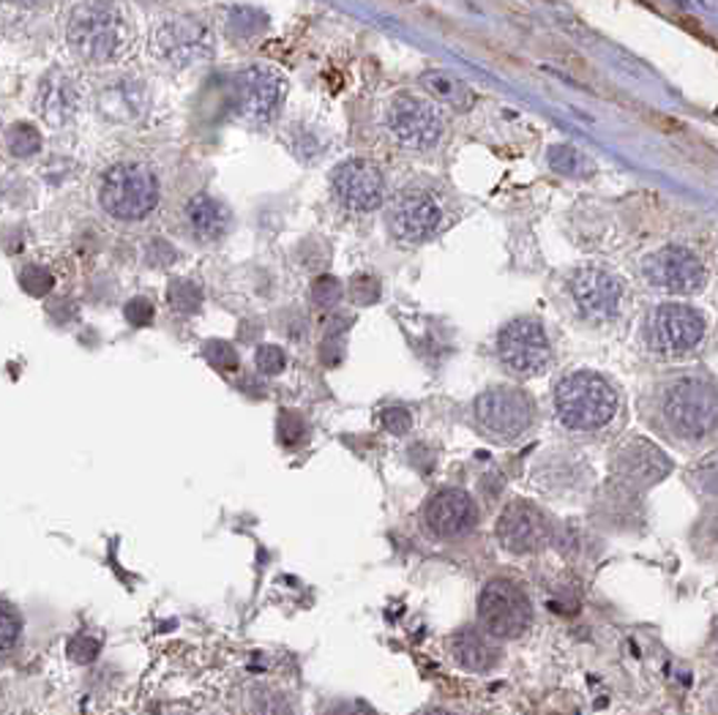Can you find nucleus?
<instances>
[{
	"label": "nucleus",
	"mask_w": 718,
	"mask_h": 715,
	"mask_svg": "<svg viewBox=\"0 0 718 715\" xmlns=\"http://www.w3.org/2000/svg\"><path fill=\"white\" fill-rule=\"evenodd\" d=\"M451 653L454 660L464 666L468 672H484L498 660L494 647H489V641L479 631H460L451 641Z\"/></svg>",
	"instance_id": "nucleus-21"
},
{
	"label": "nucleus",
	"mask_w": 718,
	"mask_h": 715,
	"mask_svg": "<svg viewBox=\"0 0 718 715\" xmlns=\"http://www.w3.org/2000/svg\"><path fill=\"white\" fill-rule=\"evenodd\" d=\"M265 26V17L259 14L257 9H249V6H238L233 9L230 20H227V28H230L233 36L238 39H249V36H257Z\"/></svg>",
	"instance_id": "nucleus-27"
},
{
	"label": "nucleus",
	"mask_w": 718,
	"mask_h": 715,
	"mask_svg": "<svg viewBox=\"0 0 718 715\" xmlns=\"http://www.w3.org/2000/svg\"><path fill=\"white\" fill-rule=\"evenodd\" d=\"M203 355L205 361L210 363L214 369H219V372H238L240 366V358L235 353V347L230 342H208L203 347Z\"/></svg>",
	"instance_id": "nucleus-29"
},
{
	"label": "nucleus",
	"mask_w": 718,
	"mask_h": 715,
	"mask_svg": "<svg viewBox=\"0 0 718 715\" xmlns=\"http://www.w3.org/2000/svg\"><path fill=\"white\" fill-rule=\"evenodd\" d=\"M554 408L565 429L596 432L618 413V393L607 380L593 372L565 374L554 391Z\"/></svg>",
	"instance_id": "nucleus-3"
},
{
	"label": "nucleus",
	"mask_w": 718,
	"mask_h": 715,
	"mask_svg": "<svg viewBox=\"0 0 718 715\" xmlns=\"http://www.w3.org/2000/svg\"><path fill=\"white\" fill-rule=\"evenodd\" d=\"M336 199L353 214H370L380 208L385 197L383 173L366 159H347L331 175Z\"/></svg>",
	"instance_id": "nucleus-13"
},
{
	"label": "nucleus",
	"mask_w": 718,
	"mask_h": 715,
	"mask_svg": "<svg viewBox=\"0 0 718 715\" xmlns=\"http://www.w3.org/2000/svg\"><path fill=\"white\" fill-rule=\"evenodd\" d=\"M22 639V617L11 604L0 601V660H6L17 650Z\"/></svg>",
	"instance_id": "nucleus-24"
},
{
	"label": "nucleus",
	"mask_w": 718,
	"mask_h": 715,
	"mask_svg": "<svg viewBox=\"0 0 718 715\" xmlns=\"http://www.w3.org/2000/svg\"><path fill=\"white\" fill-rule=\"evenodd\" d=\"M661 415L680 440H702L718 429V385L702 378H680L661 393Z\"/></svg>",
	"instance_id": "nucleus-2"
},
{
	"label": "nucleus",
	"mask_w": 718,
	"mask_h": 715,
	"mask_svg": "<svg viewBox=\"0 0 718 715\" xmlns=\"http://www.w3.org/2000/svg\"><path fill=\"white\" fill-rule=\"evenodd\" d=\"M498 353L511 372L533 378L549 366L552 347H549V336L539 320L519 317L500 331Z\"/></svg>",
	"instance_id": "nucleus-9"
},
{
	"label": "nucleus",
	"mask_w": 718,
	"mask_h": 715,
	"mask_svg": "<svg viewBox=\"0 0 718 715\" xmlns=\"http://www.w3.org/2000/svg\"><path fill=\"white\" fill-rule=\"evenodd\" d=\"M672 470L667 453L659 445H653L650 440L633 438L620 448V453L614 457V472L618 478H623L629 487H653L656 481H661L667 472Z\"/></svg>",
	"instance_id": "nucleus-18"
},
{
	"label": "nucleus",
	"mask_w": 718,
	"mask_h": 715,
	"mask_svg": "<svg viewBox=\"0 0 718 715\" xmlns=\"http://www.w3.org/2000/svg\"><path fill=\"white\" fill-rule=\"evenodd\" d=\"M385 126H388L391 137L410 150H426L443 137V118L437 110L430 101L410 94L391 99L388 110H385Z\"/></svg>",
	"instance_id": "nucleus-8"
},
{
	"label": "nucleus",
	"mask_w": 718,
	"mask_h": 715,
	"mask_svg": "<svg viewBox=\"0 0 718 715\" xmlns=\"http://www.w3.org/2000/svg\"><path fill=\"white\" fill-rule=\"evenodd\" d=\"M255 363H257L259 372L271 374V378H274V374L285 372L287 355H285V350L276 347V344H263V347H259L255 353Z\"/></svg>",
	"instance_id": "nucleus-30"
},
{
	"label": "nucleus",
	"mask_w": 718,
	"mask_h": 715,
	"mask_svg": "<svg viewBox=\"0 0 718 715\" xmlns=\"http://www.w3.org/2000/svg\"><path fill=\"white\" fill-rule=\"evenodd\" d=\"M424 522L437 538H460L468 536L479 522V508L473 497L462 489H443L426 502Z\"/></svg>",
	"instance_id": "nucleus-17"
},
{
	"label": "nucleus",
	"mask_w": 718,
	"mask_h": 715,
	"mask_svg": "<svg viewBox=\"0 0 718 715\" xmlns=\"http://www.w3.org/2000/svg\"><path fill=\"white\" fill-rule=\"evenodd\" d=\"M287 85L276 71L263 69V66H252L244 69L233 82V101L240 118L252 120V124H265L276 115L285 99Z\"/></svg>",
	"instance_id": "nucleus-10"
},
{
	"label": "nucleus",
	"mask_w": 718,
	"mask_h": 715,
	"mask_svg": "<svg viewBox=\"0 0 718 715\" xmlns=\"http://www.w3.org/2000/svg\"><path fill=\"white\" fill-rule=\"evenodd\" d=\"M279 438L282 442H287V445H293V442L304 438V423H301L295 415H285L279 423Z\"/></svg>",
	"instance_id": "nucleus-37"
},
{
	"label": "nucleus",
	"mask_w": 718,
	"mask_h": 715,
	"mask_svg": "<svg viewBox=\"0 0 718 715\" xmlns=\"http://www.w3.org/2000/svg\"><path fill=\"white\" fill-rule=\"evenodd\" d=\"M571 298H574L579 314L588 320H609L618 312L623 287L612 274L601 268H582L571 276Z\"/></svg>",
	"instance_id": "nucleus-16"
},
{
	"label": "nucleus",
	"mask_w": 718,
	"mask_h": 715,
	"mask_svg": "<svg viewBox=\"0 0 718 715\" xmlns=\"http://www.w3.org/2000/svg\"><path fill=\"white\" fill-rule=\"evenodd\" d=\"M159 203L154 169L137 161L112 165L99 180V208L116 222H142Z\"/></svg>",
	"instance_id": "nucleus-4"
},
{
	"label": "nucleus",
	"mask_w": 718,
	"mask_h": 715,
	"mask_svg": "<svg viewBox=\"0 0 718 715\" xmlns=\"http://www.w3.org/2000/svg\"><path fill=\"white\" fill-rule=\"evenodd\" d=\"M154 47L170 63L189 66L197 63V60L210 58V52H214V36H210L208 26H203L200 20L178 17V20L165 22V26L156 30Z\"/></svg>",
	"instance_id": "nucleus-14"
},
{
	"label": "nucleus",
	"mask_w": 718,
	"mask_h": 715,
	"mask_svg": "<svg viewBox=\"0 0 718 715\" xmlns=\"http://www.w3.org/2000/svg\"><path fill=\"white\" fill-rule=\"evenodd\" d=\"M6 3L20 6V9H39V6H45L47 0H6Z\"/></svg>",
	"instance_id": "nucleus-38"
},
{
	"label": "nucleus",
	"mask_w": 718,
	"mask_h": 715,
	"mask_svg": "<svg viewBox=\"0 0 718 715\" xmlns=\"http://www.w3.org/2000/svg\"><path fill=\"white\" fill-rule=\"evenodd\" d=\"M124 317L129 320L131 325H148L150 320H154V303L142 298V295H137V298H131L124 306Z\"/></svg>",
	"instance_id": "nucleus-32"
},
{
	"label": "nucleus",
	"mask_w": 718,
	"mask_h": 715,
	"mask_svg": "<svg viewBox=\"0 0 718 715\" xmlns=\"http://www.w3.org/2000/svg\"><path fill=\"white\" fill-rule=\"evenodd\" d=\"M6 145H9V154L17 156V159H30L41 150V135L33 124H14L9 131H6Z\"/></svg>",
	"instance_id": "nucleus-23"
},
{
	"label": "nucleus",
	"mask_w": 718,
	"mask_h": 715,
	"mask_svg": "<svg viewBox=\"0 0 718 715\" xmlns=\"http://www.w3.org/2000/svg\"><path fill=\"white\" fill-rule=\"evenodd\" d=\"M36 110L50 126H66L75 120L80 112V90L71 77L50 71L45 80L39 82V94H36Z\"/></svg>",
	"instance_id": "nucleus-19"
},
{
	"label": "nucleus",
	"mask_w": 718,
	"mask_h": 715,
	"mask_svg": "<svg viewBox=\"0 0 718 715\" xmlns=\"http://www.w3.org/2000/svg\"><path fill=\"white\" fill-rule=\"evenodd\" d=\"M710 656L718 664V623L714 626V634H710Z\"/></svg>",
	"instance_id": "nucleus-39"
},
{
	"label": "nucleus",
	"mask_w": 718,
	"mask_h": 715,
	"mask_svg": "<svg viewBox=\"0 0 718 715\" xmlns=\"http://www.w3.org/2000/svg\"><path fill=\"white\" fill-rule=\"evenodd\" d=\"M443 222V208L430 192L407 189L396 194L388 205V227L402 244H421L432 238Z\"/></svg>",
	"instance_id": "nucleus-11"
},
{
	"label": "nucleus",
	"mask_w": 718,
	"mask_h": 715,
	"mask_svg": "<svg viewBox=\"0 0 718 715\" xmlns=\"http://www.w3.org/2000/svg\"><path fill=\"white\" fill-rule=\"evenodd\" d=\"M99 650H101L99 641L90 639V636H77V639L69 645L71 658H75L77 664H90V660L99 658Z\"/></svg>",
	"instance_id": "nucleus-33"
},
{
	"label": "nucleus",
	"mask_w": 718,
	"mask_h": 715,
	"mask_svg": "<svg viewBox=\"0 0 718 715\" xmlns=\"http://www.w3.org/2000/svg\"><path fill=\"white\" fill-rule=\"evenodd\" d=\"M694 472H697V481L702 483V489L718 494V453H714L710 459H705V462Z\"/></svg>",
	"instance_id": "nucleus-35"
},
{
	"label": "nucleus",
	"mask_w": 718,
	"mask_h": 715,
	"mask_svg": "<svg viewBox=\"0 0 718 715\" xmlns=\"http://www.w3.org/2000/svg\"><path fill=\"white\" fill-rule=\"evenodd\" d=\"M547 159H549V165L563 175H588L590 173V161L584 159L577 148H571V145H554V148H549Z\"/></svg>",
	"instance_id": "nucleus-26"
},
{
	"label": "nucleus",
	"mask_w": 718,
	"mask_h": 715,
	"mask_svg": "<svg viewBox=\"0 0 718 715\" xmlns=\"http://www.w3.org/2000/svg\"><path fill=\"white\" fill-rule=\"evenodd\" d=\"M167 298H170V306L180 314H191L203 306V290L197 287L189 278H175L167 287Z\"/></svg>",
	"instance_id": "nucleus-25"
},
{
	"label": "nucleus",
	"mask_w": 718,
	"mask_h": 715,
	"mask_svg": "<svg viewBox=\"0 0 718 715\" xmlns=\"http://www.w3.org/2000/svg\"><path fill=\"white\" fill-rule=\"evenodd\" d=\"M421 85H424L426 94H432L434 99L449 101V105H454V107L468 105V99H470L468 85L454 80V77L445 75V71H426V75L421 77Z\"/></svg>",
	"instance_id": "nucleus-22"
},
{
	"label": "nucleus",
	"mask_w": 718,
	"mask_h": 715,
	"mask_svg": "<svg viewBox=\"0 0 718 715\" xmlns=\"http://www.w3.org/2000/svg\"><path fill=\"white\" fill-rule=\"evenodd\" d=\"M642 276L645 282L667 293H697L705 284V265L689 248L667 246L645 257Z\"/></svg>",
	"instance_id": "nucleus-12"
},
{
	"label": "nucleus",
	"mask_w": 718,
	"mask_h": 715,
	"mask_svg": "<svg viewBox=\"0 0 718 715\" xmlns=\"http://www.w3.org/2000/svg\"><path fill=\"white\" fill-rule=\"evenodd\" d=\"M69 45L90 63H110L129 47V20L110 0H90L71 11Z\"/></svg>",
	"instance_id": "nucleus-1"
},
{
	"label": "nucleus",
	"mask_w": 718,
	"mask_h": 715,
	"mask_svg": "<svg viewBox=\"0 0 718 715\" xmlns=\"http://www.w3.org/2000/svg\"><path fill=\"white\" fill-rule=\"evenodd\" d=\"M184 219L189 233L195 235V241L200 244H216L227 235L230 229V210L225 203H219L210 194H191L184 205Z\"/></svg>",
	"instance_id": "nucleus-20"
},
{
	"label": "nucleus",
	"mask_w": 718,
	"mask_h": 715,
	"mask_svg": "<svg viewBox=\"0 0 718 715\" xmlns=\"http://www.w3.org/2000/svg\"><path fill=\"white\" fill-rule=\"evenodd\" d=\"M312 298H315L317 306L331 308L336 301L342 298V284L340 278L334 276H319L315 284H312Z\"/></svg>",
	"instance_id": "nucleus-31"
},
{
	"label": "nucleus",
	"mask_w": 718,
	"mask_h": 715,
	"mask_svg": "<svg viewBox=\"0 0 718 715\" xmlns=\"http://www.w3.org/2000/svg\"><path fill=\"white\" fill-rule=\"evenodd\" d=\"M377 293H380V287H377V282H374L372 276H358L353 282V295L355 298H358L361 303H372V301H377Z\"/></svg>",
	"instance_id": "nucleus-36"
},
{
	"label": "nucleus",
	"mask_w": 718,
	"mask_h": 715,
	"mask_svg": "<svg viewBox=\"0 0 718 715\" xmlns=\"http://www.w3.org/2000/svg\"><path fill=\"white\" fill-rule=\"evenodd\" d=\"M479 620L494 639H517L533 620L528 596L509 579H492L479 596Z\"/></svg>",
	"instance_id": "nucleus-7"
},
{
	"label": "nucleus",
	"mask_w": 718,
	"mask_h": 715,
	"mask_svg": "<svg viewBox=\"0 0 718 715\" xmlns=\"http://www.w3.org/2000/svg\"><path fill=\"white\" fill-rule=\"evenodd\" d=\"M705 339V317L691 306L663 303L648 314L645 342L661 355H683L697 350Z\"/></svg>",
	"instance_id": "nucleus-6"
},
{
	"label": "nucleus",
	"mask_w": 718,
	"mask_h": 715,
	"mask_svg": "<svg viewBox=\"0 0 718 715\" xmlns=\"http://www.w3.org/2000/svg\"><path fill=\"white\" fill-rule=\"evenodd\" d=\"M549 532L552 530H549L544 511H539L533 502H511L498 519L500 543H503V549L514 551V555H530V551L547 547Z\"/></svg>",
	"instance_id": "nucleus-15"
},
{
	"label": "nucleus",
	"mask_w": 718,
	"mask_h": 715,
	"mask_svg": "<svg viewBox=\"0 0 718 715\" xmlns=\"http://www.w3.org/2000/svg\"><path fill=\"white\" fill-rule=\"evenodd\" d=\"M475 423L486 438L498 442H514L533 423V402L514 385H494L475 399Z\"/></svg>",
	"instance_id": "nucleus-5"
},
{
	"label": "nucleus",
	"mask_w": 718,
	"mask_h": 715,
	"mask_svg": "<svg viewBox=\"0 0 718 715\" xmlns=\"http://www.w3.org/2000/svg\"><path fill=\"white\" fill-rule=\"evenodd\" d=\"M20 287L26 290L28 295H33V298H45V295L56 287V276L47 268H41V265H26L20 274Z\"/></svg>",
	"instance_id": "nucleus-28"
},
{
	"label": "nucleus",
	"mask_w": 718,
	"mask_h": 715,
	"mask_svg": "<svg viewBox=\"0 0 718 715\" xmlns=\"http://www.w3.org/2000/svg\"><path fill=\"white\" fill-rule=\"evenodd\" d=\"M383 427L388 429L391 434H404L407 432L410 427H413V418H410V413L404 408H388L383 413Z\"/></svg>",
	"instance_id": "nucleus-34"
}]
</instances>
